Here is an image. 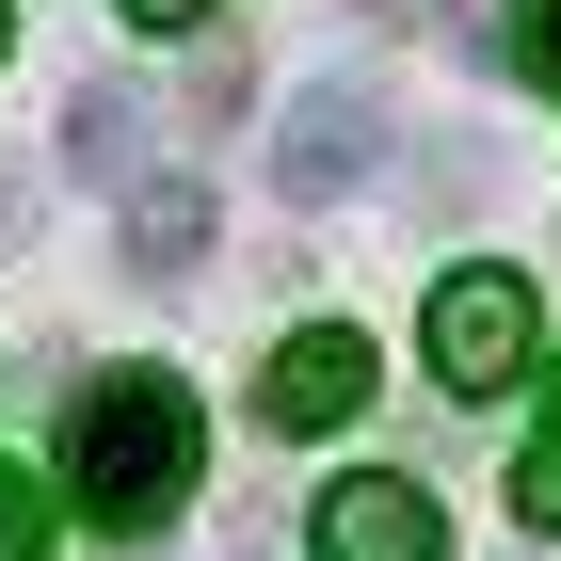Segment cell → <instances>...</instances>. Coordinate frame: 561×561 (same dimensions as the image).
I'll return each instance as SVG.
<instances>
[{
	"label": "cell",
	"instance_id": "obj_3",
	"mask_svg": "<svg viewBox=\"0 0 561 561\" xmlns=\"http://www.w3.org/2000/svg\"><path fill=\"white\" fill-rule=\"evenodd\" d=\"M386 161V81H321V96H289V129H273V193H353V176Z\"/></svg>",
	"mask_w": 561,
	"mask_h": 561
},
{
	"label": "cell",
	"instance_id": "obj_1",
	"mask_svg": "<svg viewBox=\"0 0 561 561\" xmlns=\"http://www.w3.org/2000/svg\"><path fill=\"white\" fill-rule=\"evenodd\" d=\"M193 466H209V417H193L176 369H96V386L65 401V497H81L96 529L145 546V529L193 497Z\"/></svg>",
	"mask_w": 561,
	"mask_h": 561
},
{
	"label": "cell",
	"instance_id": "obj_4",
	"mask_svg": "<svg viewBox=\"0 0 561 561\" xmlns=\"http://www.w3.org/2000/svg\"><path fill=\"white\" fill-rule=\"evenodd\" d=\"M305 546H321V561H449V514H433L417 481L353 466V481H321V514H305Z\"/></svg>",
	"mask_w": 561,
	"mask_h": 561
},
{
	"label": "cell",
	"instance_id": "obj_11",
	"mask_svg": "<svg viewBox=\"0 0 561 561\" xmlns=\"http://www.w3.org/2000/svg\"><path fill=\"white\" fill-rule=\"evenodd\" d=\"M129 16H145V33H193V16H225V0H129Z\"/></svg>",
	"mask_w": 561,
	"mask_h": 561
},
{
	"label": "cell",
	"instance_id": "obj_6",
	"mask_svg": "<svg viewBox=\"0 0 561 561\" xmlns=\"http://www.w3.org/2000/svg\"><path fill=\"white\" fill-rule=\"evenodd\" d=\"M209 257V193L193 176H129V273H193Z\"/></svg>",
	"mask_w": 561,
	"mask_h": 561
},
{
	"label": "cell",
	"instance_id": "obj_7",
	"mask_svg": "<svg viewBox=\"0 0 561 561\" xmlns=\"http://www.w3.org/2000/svg\"><path fill=\"white\" fill-rule=\"evenodd\" d=\"M65 161H81V176H113V193H129V176H145V96H113V81H96L81 113H65Z\"/></svg>",
	"mask_w": 561,
	"mask_h": 561
},
{
	"label": "cell",
	"instance_id": "obj_8",
	"mask_svg": "<svg viewBox=\"0 0 561 561\" xmlns=\"http://www.w3.org/2000/svg\"><path fill=\"white\" fill-rule=\"evenodd\" d=\"M497 81L561 96V0H497Z\"/></svg>",
	"mask_w": 561,
	"mask_h": 561
},
{
	"label": "cell",
	"instance_id": "obj_2",
	"mask_svg": "<svg viewBox=\"0 0 561 561\" xmlns=\"http://www.w3.org/2000/svg\"><path fill=\"white\" fill-rule=\"evenodd\" d=\"M514 369H529V273L466 257L449 289H433V386H449V401H497Z\"/></svg>",
	"mask_w": 561,
	"mask_h": 561
},
{
	"label": "cell",
	"instance_id": "obj_13",
	"mask_svg": "<svg viewBox=\"0 0 561 561\" xmlns=\"http://www.w3.org/2000/svg\"><path fill=\"white\" fill-rule=\"evenodd\" d=\"M0 48H16V16H0Z\"/></svg>",
	"mask_w": 561,
	"mask_h": 561
},
{
	"label": "cell",
	"instance_id": "obj_10",
	"mask_svg": "<svg viewBox=\"0 0 561 561\" xmlns=\"http://www.w3.org/2000/svg\"><path fill=\"white\" fill-rule=\"evenodd\" d=\"M0 561H48V514H33V481L0 466Z\"/></svg>",
	"mask_w": 561,
	"mask_h": 561
},
{
	"label": "cell",
	"instance_id": "obj_9",
	"mask_svg": "<svg viewBox=\"0 0 561 561\" xmlns=\"http://www.w3.org/2000/svg\"><path fill=\"white\" fill-rule=\"evenodd\" d=\"M514 529H529V546L561 529V433H546V449H514Z\"/></svg>",
	"mask_w": 561,
	"mask_h": 561
},
{
	"label": "cell",
	"instance_id": "obj_5",
	"mask_svg": "<svg viewBox=\"0 0 561 561\" xmlns=\"http://www.w3.org/2000/svg\"><path fill=\"white\" fill-rule=\"evenodd\" d=\"M353 401H369V337H353V321H305V337L257 353V417L273 433H337Z\"/></svg>",
	"mask_w": 561,
	"mask_h": 561
},
{
	"label": "cell",
	"instance_id": "obj_12",
	"mask_svg": "<svg viewBox=\"0 0 561 561\" xmlns=\"http://www.w3.org/2000/svg\"><path fill=\"white\" fill-rule=\"evenodd\" d=\"M546 433H561V353H546Z\"/></svg>",
	"mask_w": 561,
	"mask_h": 561
}]
</instances>
